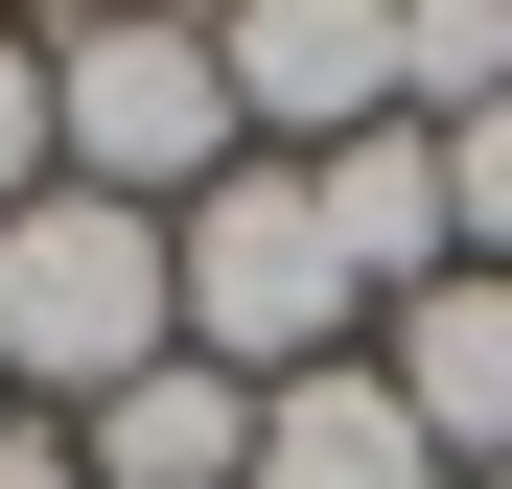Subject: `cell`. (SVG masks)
<instances>
[{
  "mask_svg": "<svg viewBox=\"0 0 512 489\" xmlns=\"http://www.w3.org/2000/svg\"><path fill=\"white\" fill-rule=\"evenodd\" d=\"M70 466H94V489H256V396H233L210 350H163L140 396H94V420H70Z\"/></svg>",
  "mask_w": 512,
  "mask_h": 489,
  "instance_id": "52a82bcc",
  "label": "cell"
},
{
  "mask_svg": "<svg viewBox=\"0 0 512 489\" xmlns=\"http://www.w3.org/2000/svg\"><path fill=\"white\" fill-rule=\"evenodd\" d=\"M47 140H70V187H94V210H210L233 163H256L210 24H47Z\"/></svg>",
  "mask_w": 512,
  "mask_h": 489,
  "instance_id": "3957f363",
  "label": "cell"
},
{
  "mask_svg": "<svg viewBox=\"0 0 512 489\" xmlns=\"http://www.w3.org/2000/svg\"><path fill=\"white\" fill-rule=\"evenodd\" d=\"M443 233L512 280V117H466V140H443Z\"/></svg>",
  "mask_w": 512,
  "mask_h": 489,
  "instance_id": "8fae6325",
  "label": "cell"
},
{
  "mask_svg": "<svg viewBox=\"0 0 512 489\" xmlns=\"http://www.w3.org/2000/svg\"><path fill=\"white\" fill-rule=\"evenodd\" d=\"M256 489H443V443H419L396 373L350 350V373H280V396H256Z\"/></svg>",
  "mask_w": 512,
  "mask_h": 489,
  "instance_id": "ba28073f",
  "label": "cell"
},
{
  "mask_svg": "<svg viewBox=\"0 0 512 489\" xmlns=\"http://www.w3.org/2000/svg\"><path fill=\"white\" fill-rule=\"evenodd\" d=\"M396 117H419V140L512 117V0H396Z\"/></svg>",
  "mask_w": 512,
  "mask_h": 489,
  "instance_id": "9c48e42d",
  "label": "cell"
},
{
  "mask_svg": "<svg viewBox=\"0 0 512 489\" xmlns=\"http://www.w3.org/2000/svg\"><path fill=\"white\" fill-rule=\"evenodd\" d=\"M163 350H187V280H163V210H94V187H47L24 233H0V396H140Z\"/></svg>",
  "mask_w": 512,
  "mask_h": 489,
  "instance_id": "6da1fadb",
  "label": "cell"
},
{
  "mask_svg": "<svg viewBox=\"0 0 512 489\" xmlns=\"http://www.w3.org/2000/svg\"><path fill=\"white\" fill-rule=\"evenodd\" d=\"M373 373H396V420L443 443V489H489V466H512V280H489V257H466V280H419Z\"/></svg>",
  "mask_w": 512,
  "mask_h": 489,
  "instance_id": "5b68a950",
  "label": "cell"
},
{
  "mask_svg": "<svg viewBox=\"0 0 512 489\" xmlns=\"http://www.w3.org/2000/svg\"><path fill=\"white\" fill-rule=\"evenodd\" d=\"M163 280H187V350H210L233 396L350 373V326H373V280L326 257V210H303V163H233L210 210H163Z\"/></svg>",
  "mask_w": 512,
  "mask_h": 489,
  "instance_id": "7a4b0ae2",
  "label": "cell"
},
{
  "mask_svg": "<svg viewBox=\"0 0 512 489\" xmlns=\"http://www.w3.org/2000/svg\"><path fill=\"white\" fill-rule=\"evenodd\" d=\"M70 187V140H47V24H0V233H24Z\"/></svg>",
  "mask_w": 512,
  "mask_h": 489,
  "instance_id": "30bf717a",
  "label": "cell"
},
{
  "mask_svg": "<svg viewBox=\"0 0 512 489\" xmlns=\"http://www.w3.org/2000/svg\"><path fill=\"white\" fill-rule=\"evenodd\" d=\"M0 489H94V466H70V420H0Z\"/></svg>",
  "mask_w": 512,
  "mask_h": 489,
  "instance_id": "7c38bea8",
  "label": "cell"
},
{
  "mask_svg": "<svg viewBox=\"0 0 512 489\" xmlns=\"http://www.w3.org/2000/svg\"><path fill=\"white\" fill-rule=\"evenodd\" d=\"M303 210H326V257L373 280V326H396L419 280H466V233H443V140H419V117H373V140H326V163H303Z\"/></svg>",
  "mask_w": 512,
  "mask_h": 489,
  "instance_id": "8992f818",
  "label": "cell"
},
{
  "mask_svg": "<svg viewBox=\"0 0 512 489\" xmlns=\"http://www.w3.org/2000/svg\"><path fill=\"white\" fill-rule=\"evenodd\" d=\"M210 70H233V140L256 163H326V140L396 117V0H233Z\"/></svg>",
  "mask_w": 512,
  "mask_h": 489,
  "instance_id": "277c9868",
  "label": "cell"
}]
</instances>
